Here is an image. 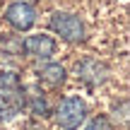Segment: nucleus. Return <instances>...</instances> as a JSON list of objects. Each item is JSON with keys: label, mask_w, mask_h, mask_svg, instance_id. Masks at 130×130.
<instances>
[{"label": "nucleus", "mask_w": 130, "mask_h": 130, "mask_svg": "<svg viewBox=\"0 0 130 130\" xmlns=\"http://www.w3.org/2000/svg\"><path fill=\"white\" fill-rule=\"evenodd\" d=\"M87 116H89V106L77 94L63 96L56 106V125L63 128V130H77L87 121Z\"/></svg>", "instance_id": "obj_1"}, {"label": "nucleus", "mask_w": 130, "mask_h": 130, "mask_svg": "<svg viewBox=\"0 0 130 130\" xmlns=\"http://www.w3.org/2000/svg\"><path fill=\"white\" fill-rule=\"evenodd\" d=\"M48 27H51L53 34H58L68 43L84 41V22L72 12H53L48 17Z\"/></svg>", "instance_id": "obj_2"}, {"label": "nucleus", "mask_w": 130, "mask_h": 130, "mask_svg": "<svg viewBox=\"0 0 130 130\" xmlns=\"http://www.w3.org/2000/svg\"><path fill=\"white\" fill-rule=\"evenodd\" d=\"M5 22L14 29V31H29V29L36 24V10L31 3L27 0H14L5 7Z\"/></svg>", "instance_id": "obj_3"}, {"label": "nucleus", "mask_w": 130, "mask_h": 130, "mask_svg": "<svg viewBox=\"0 0 130 130\" xmlns=\"http://www.w3.org/2000/svg\"><path fill=\"white\" fill-rule=\"evenodd\" d=\"M56 48H58L56 39L48 34H29L22 41V51L34 60H51L56 56Z\"/></svg>", "instance_id": "obj_4"}, {"label": "nucleus", "mask_w": 130, "mask_h": 130, "mask_svg": "<svg viewBox=\"0 0 130 130\" xmlns=\"http://www.w3.org/2000/svg\"><path fill=\"white\" fill-rule=\"evenodd\" d=\"M75 72H77V79H82L89 87L104 84L108 79V68L99 58H82V60L75 65Z\"/></svg>", "instance_id": "obj_5"}, {"label": "nucleus", "mask_w": 130, "mask_h": 130, "mask_svg": "<svg viewBox=\"0 0 130 130\" xmlns=\"http://www.w3.org/2000/svg\"><path fill=\"white\" fill-rule=\"evenodd\" d=\"M39 82L46 84L48 89H58L65 82V68L58 63H48L46 68L39 70Z\"/></svg>", "instance_id": "obj_6"}, {"label": "nucleus", "mask_w": 130, "mask_h": 130, "mask_svg": "<svg viewBox=\"0 0 130 130\" xmlns=\"http://www.w3.org/2000/svg\"><path fill=\"white\" fill-rule=\"evenodd\" d=\"M29 99H31L29 108H31L34 116H48V101H46V96H41V92L29 94Z\"/></svg>", "instance_id": "obj_7"}, {"label": "nucleus", "mask_w": 130, "mask_h": 130, "mask_svg": "<svg viewBox=\"0 0 130 130\" xmlns=\"http://www.w3.org/2000/svg\"><path fill=\"white\" fill-rule=\"evenodd\" d=\"M84 130H116V128L111 125V121H108L106 116H94L92 121L87 123V128H84Z\"/></svg>", "instance_id": "obj_8"}, {"label": "nucleus", "mask_w": 130, "mask_h": 130, "mask_svg": "<svg viewBox=\"0 0 130 130\" xmlns=\"http://www.w3.org/2000/svg\"><path fill=\"white\" fill-rule=\"evenodd\" d=\"M27 130H43V128H39V125H27Z\"/></svg>", "instance_id": "obj_9"}]
</instances>
